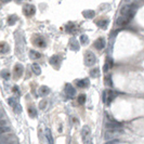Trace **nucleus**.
Returning <instances> with one entry per match:
<instances>
[{"instance_id": "f257e3e1", "label": "nucleus", "mask_w": 144, "mask_h": 144, "mask_svg": "<svg viewBox=\"0 0 144 144\" xmlns=\"http://www.w3.org/2000/svg\"><path fill=\"white\" fill-rule=\"evenodd\" d=\"M116 96H117V92L114 90H105L103 92V101L107 105H108Z\"/></svg>"}, {"instance_id": "f03ea898", "label": "nucleus", "mask_w": 144, "mask_h": 144, "mask_svg": "<svg viewBox=\"0 0 144 144\" xmlns=\"http://www.w3.org/2000/svg\"><path fill=\"white\" fill-rule=\"evenodd\" d=\"M96 58L94 53H92L91 51H87L86 54H84V64L87 66H92L96 63Z\"/></svg>"}, {"instance_id": "7ed1b4c3", "label": "nucleus", "mask_w": 144, "mask_h": 144, "mask_svg": "<svg viewBox=\"0 0 144 144\" xmlns=\"http://www.w3.org/2000/svg\"><path fill=\"white\" fill-rule=\"evenodd\" d=\"M122 133V130L119 129H116V130H107V131L105 132V134H104V136H105L106 140H110V139H114L116 138L118 134H120Z\"/></svg>"}, {"instance_id": "20e7f679", "label": "nucleus", "mask_w": 144, "mask_h": 144, "mask_svg": "<svg viewBox=\"0 0 144 144\" xmlns=\"http://www.w3.org/2000/svg\"><path fill=\"white\" fill-rule=\"evenodd\" d=\"M130 21H131V18H128V16H122V15H120L119 18H117V21H116V25L120 26V27H124V26H126Z\"/></svg>"}, {"instance_id": "39448f33", "label": "nucleus", "mask_w": 144, "mask_h": 144, "mask_svg": "<svg viewBox=\"0 0 144 144\" xmlns=\"http://www.w3.org/2000/svg\"><path fill=\"white\" fill-rule=\"evenodd\" d=\"M32 42L36 44V46H38V47H40V48H44L46 47V42H44V39L41 37V36H39V35H36L32 37Z\"/></svg>"}, {"instance_id": "423d86ee", "label": "nucleus", "mask_w": 144, "mask_h": 144, "mask_svg": "<svg viewBox=\"0 0 144 144\" xmlns=\"http://www.w3.org/2000/svg\"><path fill=\"white\" fill-rule=\"evenodd\" d=\"M120 126H122V125H120L119 122H115L114 119H110L106 124V129L107 130H116V129H119Z\"/></svg>"}, {"instance_id": "0eeeda50", "label": "nucleus", "mask_w": 144, "mask_h": 144, "mask_svg": "<svg viewBox=\"0 0 144 144\" xmlns=\"http://www.w3.org/2000/svg\"><path fill=\"white\" fill-rule=\"evenodd\" d=\"M23 12H24L25 15L32 16V14H35V6H32V4H27L26 6H24V9H23Z\"/></svg>"}, {"instance_id": "6e6552de", "label": "nucleus", "mask_w": 144, "mask_h": 144, "mask_svg": "<svg viewBox=\"0 0 144 144\" xmlns=\"http://www.w3.org/2000/svg\"><path fill=\"white\" fill-rule=\"evenodd\" d=\"M23 72H24V68H23L22 64H16L14 66V76H15V78L21 77Z\"/></svg>"}, {"instance_id": "1a4fd4ad", "label": "nucleus", "mask_w": 144, "mask_h": 144, "mask_svg": "<svg viewBox=\"0 0 144 144\" xmlns=\"http://www.w3.org/2000/svg\"><path fill=\"white\" fill-rule=\"evenodd\" d=\"M94 47H96V49H98V50H102V49L105 47V40H104L103 38L96 39V42H94Z\"/></svg>"}, {"instance_id": "9d476101", "label": "nucleus", "mask_w": 144, "mask_h": 144, "mask_svg": "<svg viewBox=\"0 0 144 144\" xmlns=\"http://www.w3.org/2000/svg\"><path fill=\"white\" fill-rule=\"evenodd\" d=\"M13 136H1L0 138V144H11L13 143Z\"/></svg>"}, {"instance_id": "9b49d317", "label": "nucleus", "mask_w": 144, "mask_h": 144, "mask_svg": "<svg viewBox=\"0 0 144 144\" xmlns=\"http://www.w3.org/2000/svg\"><path fill=\"white\" fill-rule=\"evenodd\" d=\"M65 91H66V93L70 96H74L75 94H76V90H75V88L72 86V84H66V87H65Z\"/></svg>"}, {"instance_id": "f8f14e48", "label": "nucleus", "mask_w": 144, "mask_h": 144, "mask_svg": "<svg viewBox=\"0 0 144 144\" xmlns=\"http://www.w3.org/2000/svg\"><path fill=\"white\" fill-rule=\"evenodd\" d=\"M50 93V88L47 87V86H42L39 88V94L42 96H48V94Z\"/></svg>"}, {"instance_id": "ddd939ff", "label": "nucleus", "mask_w": 144, "mask_h": 144, "mask_svg": "<svg viewBox=\"0 0 144 144\" xmlns=\"http://www.w3.org/2000/svg\"><path fill=\"white\" fill-rule=\"evenodd\" d=\"M70 47L72 50H74V51H77L78 49H79V44H78V41H77L75 38H72V39H70Z\"/></svg>"}, {"instance_id": "4468645a", "label": "nucleus", "mask_w": 144, "mask_h": 144, "mask_svg": "<svg viewBox=\"0 0 144 144\" xmlns=\"http://www.w3.org/2000/svg\"><path fill=\"white\" fill-rule=\"evenodd\" d=\"M10 50V47L8 44H6V42H0V53H6V52H9Z\"/></svg>"}, {"instance_id": "2eb2a0df", "label": "nucleus", "mask_w": 144, "mask_h": 144, "mask_svg": "<svg viewBox=\"0 0 144 144\" xmlns=\"http://www.w3.org/2000/svg\"><path fill=\"white\" fill-rule=\"evenodd\" d=\"M78 88H87L89 86V79H81V80H78L76 81Z\"/></svg>"}, {"instance_id": "dca6fc26", "label": "nucleus", "mask_w": 144, "mask_h": 144, "mask_svg": "<svg viewBox=\"0 0 144 144\" xmlns=\"http://www.w3.org/2000/svg\"><path fill=\"white\" fill-rule=\"evenodd\" d=\"M32 70L34 72V74H36V75L41 74V68L39 66V64H37V63H34L32 65Z\"/></svg>"}, {"instance_id": "f3484780", "label": "nucleus", "mask_w": 144, "mask_h": 144, "mask_svg": "<svg viewBox=\"0 0 144 144\" xmlns=\"http://www.w3.org/2000/svg\"><path fill=\"white\" fill-rule=\"evenodd\" d=\"M66 29L70 32H76L78 30V27L75 24H73V23H68V24L66 25Z\"/></svg>"}, {"instance_id": "a211bd4d", "label": "nucleus", "mask_w": 144, "mask_h": 144, "mask_svg": "<svg viewBox=\"0 0 144 144\" xmlns=\"http://www.w3.org/2000/svg\"><path fill=\"white\" fill-rule=\"evenodd\" d=\"M112 66H113V60L112 58H107L106 60V63H105V65H104V68H103V70L104 72H107L110 70V68H112Z\"/></svg>"}, {"instance_id": "6ab92c4d", "label": "nucleus", "mask_w": 144, "mask_h": 144, "mask_svg": "<svg viewBox=\"0 0 144 144\" xmlns=\"http://www.w3.org/2000/svg\"><path fill=\"white\" fill-rule=\"evenodd\" d=\"M50 63L53 65V66H58V64L60 63V58L58 55H53L52 58H50Z\"/></svg>"}, {"instance_id": "aec40b11", "label": "nucleus", "mask_w": 144, "mask_h": 144, "mask_svg": "<svg viewBox=\"0 0 144 144\" xmlns=\"http://www.w3.org/2000/svg\"><path fill=\"white\" fill-rule=\"evenodd\" d=\"M29 56H30V58H34V60H37V58H41V54L39 53V52H37V51L32 50L30 52H29Z\"/></svg>"}, {"instance_id": "412c9836", "label": "nucleus", "mask_w": 144, "mask_h": 144, "mask_svg": "<svg viewBox=\"0 0 144 144\" xmlns=\"http://www.w3.org/2000/svg\"><path fill=\"white\" fill-rule=\"evenodd\" d=\"M10 131H11V128H10L9 126L0 127V136H3V134H6V133H9Z\"/></svg>"}, {"instance_id": "4be33fe9", "label": "nucleus", "mask_w": 144, "mask_h": 144, "mask_svg": "<svg viewBox=\"0 0 144 144\" xmlns=\"http://www.w3.org/2000/svg\"><path fill=\"white\" fill-rule=\"evenodd\" d=\"M46 136H47V139H48V143L53 144V138H52V133L50 131V129H46Z\"/></svg>"}, {"instance_id": "5701e85b", "label": "nucleus", "mask_w": 144, "mask_h": 144, "mask_svg": "<svg viewBox=\"0 0 144 144\" xmlns=\"http://www.w3.org/2000/svg\"><path fill=\"white\" fill-rule=\"evenodd\" d=\"M98 25H99V27L105 29L107 27V25H108V21L107 20H101V21L98 22Z\"/></svg>"}, {"instance_id": "b1692460", "label": "nucleus", "mask_w": 144, "mask_h": 144, "mask_svg": "<svg viewBox=\"0 0 144 144\" xmlns=\"http://www.w3.org/2000/svg\"><path fill=\"white\" fill-rule=\"evenodd\" d=\"M90 134V129H89V127L88 126H84L82 130H81V136H84V138H86V136H88Z\"/></svg>"}, {"instance_id": "393cba45", "label": "nucleus", "mask_w": 144, "mask_h": 144, "mask_svg": "<svg viewBox=\"0 0 144 144\" xmlns=\"http://www.w3.org/2000/svg\"><path fill=\"white\" fill-rule=\"evenodd\" d=\"M82 14L84 15V18H92L94 16V11H91V10H87V11H84Z\"/></svg>"}, {"instance_id": "a878e982", "label": "nucleus", "mask_w": 144, "mask_h": 144, "mask_svg": "<svg viewBox=\"0 0 144 144\" xmlns=\"http://www.w3.org/2000/svg\"><path fill=\"white\" fill-rule=\"evenodd\" d=\"M104 82H105L106 86L113 87V80H112V77H110V75H107V76L105 77V79H104Z\"/></svg>"}, {"instance_id": "bb28decb", "label": "nucleus", "mask_w": 144, "mask_h": 144, "mask_svg": "<svg viewBox=\"0 0 144 144\" xmlns=\"http://www.w3.org/2000/svg\"><path fill=\"white\" fill-rule=\"evenodd\" d=\"M90 76H91V77H94V78L99 77V76H100V70H99V68H94V70H91V72H90Z\"/></svg>"}, {"instance_id": "cd10ccee", "label": "nucleus", "mask_w": 144, "mask_h": 144, "mask_svg": "<svg viewBox=\"0 0 144 144\" xmlns=\"http://www.w3.org/2000/svg\"><path fill=\"white\" fill-rule=\"evenodd\" d=\"M80 42H81L82 44H87L88 42H89V38H88V36L81 35V36H80Z\"/></svg>"}, {"instance_id": "c85d7f7f", "label": "nucleus", "mask_w": 144, "mask_h": 144, "mask_svg": "<svg viewBox=\"0 0 144 144\" xmlns=\"http://www.w3.org/2000/svg\"><path fill=\"white\" fill-rule=\"evenodd\" d=\"M77 101H78V103H79V104L86 103V96H84V94H80V96L77 98Z\"/></svg>"}, {"instance_id": "c756f323", "label": "nucleus", "mask_w": 144, "mask_h": 144, "mask_svg": "<svg viewBox=\"0 0 144 144\" xmlns=\"http://www.w3.org/2000/svg\"><path fill=\"white\" fill-rule=\"evenodd\" d=\"M1 77H3L4 79H9V78H10V73L6 70H3L1 72Z\"/></svg>"}, {"instance_id": "7c9ffc66", "label": "nucleus", "mask_w": 144, "mask_h": 144, "mask_svg": "<svg viewBox=\"0 0 144 144\" xmlns=\"http://www.w3.org/2000/svg\"><path fill=\"white\" fill-rule=\"evenodd\" d=\"M16 20H18V18H16L15 15H11L9 18V20H8V23L10 25H13V24H14V22H16Z\"/></svg>"}, {"instance_id": "2f4dec72", "label": "nucleus", "mask_w": 144, "mask_h": 144, "mask_svg": "<svg viewBox=\"0 0 144 144\" xmlns=\"http://www.w3.org/2000/svg\"><path fill=\"white\" fill-rule=\"evenodd\" d=\"M28 113H29V116H30L32 118H34V117H36V115H37V114H36L35 108L32 110V107H29V108H28Z\"/></svg>"}, {"instance_id": "473e14b6", "label": "nucleus", "mask_w": 144, "mask_h": 144, "mask_svg": "<svg viewBox=\"0 0 144 144\" xmlns=\"http://www.w3.org/2000/svg\"><path fill=\"white\" fill-rule=\"evenodd\" d=\"M8 102H9V104H10V105H11V106H13V107H14V106L16 105V102H15V100H14V99H12V98H10V99L8 100Z\"/></svg>"}, {"instance_id": "72a5a7b5", "label": "nucleus", "mask_w": 144, "mask_h": 144, "mask_svg": "<svg viewBox=\"0 0 144 144\" xmlns=\"http://www.w3.org/2000/svg\"><path fill=\"white\" fill-rule=\"evenodd\" d=\"M46 104H47V101H41L40 104H39V107L42 110V108H44L46 107Z\"/></svg>"}, {"instance_id": "f704fd0d", "label": "nucleus", "mask_w": 144, "mask_h": 144, "mask_svg": "<svg viewBox=\"0 0 144 144\" xmlns=\"http://www.w3.org/2000/svg\"><path fill=\"white\" fill-rule=\"evenodd\" d=\"M2 126H6V120H3V119L0 120V127H2Z\"/></svg>"}, {"instance_id": "c9c22d12", "label": "nucleus", "mask_w": 144, "mask_h": 144, "mask_svg": "<svg viewBox=\"0 0 144 144\" xmlns=\"http://www.w3.org/2000/svg\"><path fill=\"white\" fill-rule=\"evenodd\" d=\"M13 92H18V87H14V88H13Z\"/></svg>"}, {"instance_id": "e433bc0d", "label": "nucleus", "mask_w": 144, "mask_h": 144, "mask_svg": "<svg viewBox=\"0 0 144 144\" xmlns=\"http://www.w3.org/2000/svg\"><path fill=\"white\" fill-rule=\"evenodd\" d=\"M106 144H117V141H110V142L106 143Z\"/></svg>"}, {"instance_id": "4c0bfd02", "label": "nucleus", "mask_w": 144, "mask_h": 144, "mask_svg": "<svg viewBox=\"0 0 144 144\" xmlns=\"http://www.w3.org/2000/svg\"><path fill=\"white\" fill-rule=\"evenodd\" d=\"M3 116V112L2 110H0V120H1V117Z\"/></svg>"}, {"instance_id": "58836bf2", "label": "nucleus", "mask_w": 144, "mask_h": 144, "mask_svg": "<svg viewBox=\"0 0 144 144\" xmlns=\"http://www.w3.org/2000/svg\"><path fill=\"white\" fill-rule=\"evenodd\" d=\"M11 144H16V143H15V142H13V143H11Z\"/></svg>"}]
</instances>
